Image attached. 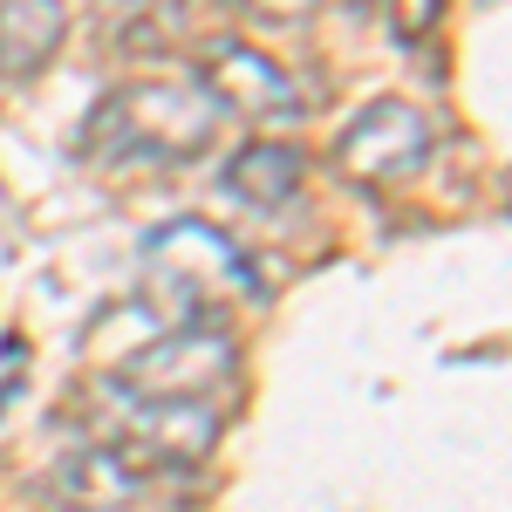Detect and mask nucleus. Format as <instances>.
<instances>
[{"instance_id": "obj_11", "label": "nucleus", "mask_w": 512, "mask_h": 512, "mask_svg": "<svg viewBox=\"0 0 512 512\" xmlns=\"http://www.w3.org/2000/svg\"><path fill=\"white\" fill-rule=\"evenodd\" d=\"M444 21V0H390V35L396 41H424Z\"/></svg>"}, {"instance_id": "obj_4", "label": "nucleus", "mask_w": 512, "mask_h": 512, "mask_svg": "<svg viewBox=\"0 0 512 512\" xmlns=\"http://www.w3.org/2000/svg\"><path fill=\"white\" fill-rule=\"evenodd\" d=\"M198 82H205V96L219 103V117H246V123H294V117H308L301 82L287 76L274 55H260L253 41L212 35L205 48H198Z\"/></svg>"}, {"instance_id": "obj_5", "label": "nucleus", "mask_w": 512, "mask_h": 512, "mask_svg": "<svg viewBox=\"0 0 512 512\" xmlns=\"http://www.w3.org/2000/svg\"><path fill=\"white\" fill-rule=\"evenodd\" d=\"M335 164L349 171L355 185H403V178H417L431 164V123L403 96H376L335 137Z\"/></svg>"}, {"instance_id": "obj_9", "label": "nucleus", "mask_w": 512, "mask_h": 512, "mask_svg": "<svg viewBox=\"0 0 512 512\" xmlns=\"http://www.w3.org/2000/svg\"><path fill=\"white\" fill-rule=\"evenodd\" d=\"M301 185H308V151H294V144H280V137L239 144L233 164H226V192L246 198V205H260V212H280Z\"/></svg>"}, {"instance_id": "obj_3", "label": "nucleus", "mask_w": 512, "mask_h": 512, "mask_svg": "<svg viewBox=\"0 0 512 512\" xmlns=\"http://www.w3.org/2000/svg\"><path fill=\"white\" fill-rule=\"evenodd\" d=\"M239 376V349L219 321H164L158 335H144L137 355L117 369L110 390L123 396H164V403H212L219 383Z\"/></svg>"}, {"instance_id": "obj_2", "label": "nucleus", "mask_w": 512, "mask_h": 512, "mask_svg": "<svg viewBox=\"0 0 512 512\" xmlns=\"http://www.w3.org/2000/svg\"><path fill=\"white\" fill-rule=\"evenodd\" d=\"M144 301L158 321H219L226 308L260 301V274L233 233L212 219H171L144 239Z\"/></svg>"}, {"instance_id": "obj_7", "label": "nucleus", "mask_w": 512, "mask_h": 512, "mask_svg": "<svg viewBox=\"0 0 512 512\" xmlns=\"http://www.w3.org/2000/svg\"><path fill=\"white\" fill-rule=\"evenodd\" d=\"M144 465L137 458H123L117 444H89L76 458H62L55 472L41 478V499L62 512H123L137 492H144Z\"/></svg>"}, {"instance_id": "obj_1", "label": "nucleus", "mask_w": 512, "mask_h": 512, "mask_svg": "<svg viewBox=\"0 0 512 512\" xmlns=\"http://www.w3.org/2000/svg\"><path fill=\"white\" fill-rule=\"evenodd\" d=\"M219 144V103L205 96L198 76H137L117 82L89 123H82V151L103 164H198Z\"/></svg>"}, {"instance_id": "obj_6", "label": "nucleus", "mask_w": 512, "mask_h": 512, "mask_svg": "<svg viewBox=\"0 0 512 512\" xmlns=\"http://www.w3.org/2000/svg\"><path fill=\"white\" fill-rule=\"evenodd\" d=\"M123 424H117V444L123 458H137L144 472H185L198 458H212L219 444V410L212 403H164V396H123Z\"/></svg>"}, {"instance_id": "obj_12", "label": "nucleus", "mask_w": 512, "mask_h": 512, "mask_svg": "<svg viewBox=\"0 0 512 512\" xmlns=\"http://www.w3.org/2000/svg\"><path fill=\"white\" fill-rule=\"evenodd\" d=\"M253 14H267V21H308L321 0H246Z\"/></svg>"}, {"instance_id": "obj_10", "label": "nucleus", "mask_w": 512, "mask_h": 512, "mask_svg": "<svg viewBox=\"0 0 512 512\" xmlns=\"http://www.w3.org/2000/svg\"><path fill=\"white\" fill-rule=\"evenodd\" d=\"M96 28L117 41V48L171 41V0H96Z\"/></svg>"}, {"instance_id": "obj_8", "label": "nucleus", "mask_w": 512, "mask_h": 512, "mask_svg": "<svg viewBox=\"0 0 512 512\" xmlns=\"http://www.w3.org/2000/svg\"><path fill=\"white\" fill-rule=\"evenodd\" d=\"M69 41L62 0H0V76H41Z\"/></svg>"}]
</instances>
